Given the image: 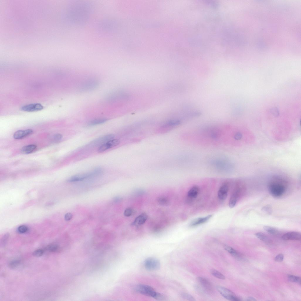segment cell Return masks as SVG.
Instances as JSON below:
<instances>
[{"label":"cell","mask_w":301,"mask_h":301,"mask_svg":"<svg viewBox=\"0 0 301 301\" xmlns=\"http://www.w3.org/2000/svg\"><path fill=\"white\" fill-rule=\"evenodd\" d=\"M73 215L71 213H66L64 216V219L66 221H68L71 220L72 218Z\"/></svg>","instance_id":"37"},{"label":"cell","mask_w":301,"mask_h":301,"mask_svg":"<svg viewBox=\"0 0 301 301\" xmlns=\"http://www.w3.org/2000/svg\"><path fill=\"white\" fill-rule=\"evenodd\" d=\"M108 120L105 118H99L89 121L87 124L88 126H93L104 123Z\"/></svg>","instance_id":"21"},{"label":"cell","mask_w":301,"mask_h":301,"mask_svg":"<svg viewBox=\"0 0 301 301\" xmlns=\"http://www.w3.org/2000/svg\"><path fill=\"white\" fill-rule=\"evenodd\" d=\"M120 143V141L118 139L111 140L99 146L98 151L99 153L103 152L106 150L115 147Z\"/></svg>","instance_id":"10"},{"label":"cell","mask_w":301,"mask_h":301,"mask_svg":"<svg viewBox=\"0 0 301 301\" xmlns=\"http://www.w3.org/2000/svg\"><path fill=\"white\" fill-rule=\"evenodd\" d=\"M255 235L258 238L264 242L269 243L272 241L267 236L262 233H257L255 234Z\"/></svg>","instance_id":"22"},{"label":"cell","mask_w":301,"mask_h":301,"mask_svg":"<svg viewBox=\"0 0 301 301\" xmlns=\"http://www.w3.org/2000/svg\"><path fill=\"white\" fill-rule=\"evenodd\" d=\"M282 180L279 178H274L268 185V189L270 194L273 197L278 198L284 193L285 188L282 183Z\"/></svg>","instance_id":"1"},{"label":"cell","mask_w":301,"mask_h":301,"mask_svg":"<svg viewBox=\"0 0 301 301\" xmlns=\"http://www.w3.org/2000/svg\"><path fill=\"white\" fill-rule=\"evenodd\" d=\"M224 248L225 250L233 256L236 258L240 257L239 253L232 248L228 245H225L224 246Z\"/></svg>","instance_id":"23"},{"label":"cell","mask_w":301,"mask_h":301,"mask_svg":"<svg viewBox=\"0 0 301 301\" xmlns=\"http://www.w3.org/2000/svg\"><path fill=\"white\" fill-rule=\"evenodd\" d=\"M284 256L282 254H279L274 258V260L277 262H281L283 261Z\"/></svg>","instance_id":"36"},{"label":"cell","mask_w":301,"mask_h":301,"mask_svg":"<svg viewBox=\"0 0 301 301\" xmlns=\"http://www.w3.org/2000/svg\"><path fill=\"white\" fill-rule=\"evenodd\" d=\"M261 210L264 213L268 215L271 214L272 212L271 207L269 205L263 206Z\"/></svg>","instance_id":"29"},{"label":"cell","mask_w":301,"mask_h":301,"mask_svg":"<svg viewBox=\"0 0 301 301\" xmlns=\"http://www.w3.org/2000/svg\"><path fill=\"white\" fill-rule=\"evenodd\" d=\"M264 229L269 233L272 235H277L279 233L278 230L275 228L268 226H264Z\"/></svg>","instance_id":"24"},{"label":"cell","mask_w":301,"mask_h":301,"mask_svg":"<svg viewBox=\"0 0 301 301\" xmlns=\"http://www.w3.org/2000/svg\"><path fill=\"white\" fill-rule=\"evenodd\" d=\"M211 273L214 277L221 280H224L225 276L218 271L214 269H212L210 270Z\"/></svg>","instance_id":"26"},{"label":"cell","mask_w":301,"mask_h":301,"mask_svg":"<svg viewBox=\"0 0 301 301\" xmlns=\"http://www.w3.org/2000/svg\"><path fill=\"white\" fill-rule=\"evenodd\" d=\"M246 301H256V300L254 298L252 297H249L246 299Z\"/></svg>","instance_id":"39"},{"label":"cell","mask_w":301,"mask_h":301,"mask_svg":"<svg viewBox=\"0 0 301 301\" xmlns=\"http://www.w3.org/2000/svg\"><path fill=\"white\" fill-rule=\"evenodd\" d=\"M240 192L239 189H237L232 195L229 202L230 208H233L235 205L239 198Z\"/></svg>","instance_id":"17"},{"label":"cell","mask_w":301,"mask_h":301,"mask_svg":"<svg viewBox=\"0 0 301 301\" xmlns=\"http://www.w3.org/2000/svg\"><path fill=\"white\" fill-rule=\"evenodd\" d=\"M199 191V188L197 186L193 187L188 191L187 193L188 197L190 199H193L197 197Z\"/></svg>","instance_id":"19"},{"label":"cell","mask_w":301,"mask_h":301,"mask_svg":"<svg viewBox=\"0 0 301 301\" xmlns=\"http://www.w3.org/2000/svg\"><path fill=\"white\" fill-rule=\"evenodd\" d=\"M220 293L225 298L230 301H239L240 300L237 297L232 291L225 287L220 286L217 287Z\"/></svg>","instance_id":"5"},{"label":"cell","mask_w":301,"mask_h":301,"mask_svg":"<svg viewBox=\"0 0 301 301\" xmlns=\"http://www.w3.org/2000/svg\"><path fill=\"white\" fill-rule=\"evenodd\" d=\"M212 215H210L204 217L196 218L191 222L190 226L194 227L202 224L207 222L212 217Z\"/></svg>","instance_id":"16"},{"label":"cell","mask_w":301,"mask_h":301,"mask_svg":"<svg viewBox=\"0 0 301 301\" xmlns=\"http://www.w3.org/2000/svg\"><path fill=\"white\" fill-rule=\"evenodd\" d=\"M182 297L184 299L191 301L195 300L194 298L190 295L186 293H183L182 294Z\"/></svg>","instance_id":"32"},{"label":"cell","mask_w":301,"mask_h":301,"mask_svg":"<svg viewBox=\"0 0 301 301\" xmlns=\"http://www.w3.org/2000/svg\"><path fill=\"white\" fill-rule=\"evenodd\" d=\"M92 171L88 173L79 174L74 175L68 180V181L70 182L80 181L88 178L93 177V175Z\"/></svg>","instance_id":"11"},{"label":"cell","mask_w":301,"mask_h":301,"mask_svg":"<svg viewBox=\"0 0 301 301\" xmlns=\"http://www.w3.org/2000/svg\"><path fill=\"white\" fill-rule=\"evenodd\" d=\"M133 210L132 208H128L124 211V215L126 216L129 217L133 214Z\"/></svg>","instance_id":"34"},{"label":"cell","mask_w":301,"mask_h":301,"mask_svg":"<svg viewBox=\"0 0 301 301\" xmlns=\"http://www.w3.org/2000/svg\"><path fill=\"white\" fill-rule=\"evenodd\" d=\"M229 190V186L227 183L223 184L220 188L218 193V198L221 200H224L226 198Z\"/></svg>","instance_id":"14"},{"label":"cell","mask_w":301,"mask_h":301,"mask_svg":"<svg viewBox=\"0 0 301 301\" xmlns=\"http://www.w3.org/2000/svg\"><path fill=\"white\" fill-rule=\"evenodd\" d=\"M147 218V215L146 213H142L138 216L132 223L133 225H138L144 223Z\"/></svg>","instance_id":"18"},{"label":"cell","mask_w":301,"mask_h":301,"mask_svg":"<svg viewBox=\"0 0 301 301\" xmlns=\"http://www.w3.org/2000/svg\"><path fill=\"white\" fill-rule=\"evenodd\" d=\"M144 265L145 268L149 270H158L160 265L159 261L157 259L152 257L146 259L144 261Z\"/></svg>","instance_id":"6"},{"label":"cell","mask_w":301,"mask_h":301,"mask_svg":"<svg viewBox=\"0 0 301 301\" xmlns=\"http://www.w3.org/2000/svg\"><path fill=\"white\" fill-rule=\"evenodd\" d=\"M43 106L40 103L31 104L23 106L21 108L22 110L27 112H34L39 111L43 108Z\"/></svg>","instance_id":"13"},{"label":"cell","mask_w":301,"mask_h":301,"mask_svg":"<svg viewBox=\"0 0 301 301\" xmlns=\"http://www.w3.org/2000/svg\"><path fill=\"white\" fill-rule=\"evenodd\" d=\"M284 240H300L301 239V233L296 231L289 232L284 234L281 237Z\"/></svg>","instance_id":"12"},{"label":"cell","mask_w":301,"mask_h":301,"mask_svg":"<svg viewBox=\"0 0 301 301\" xmlns=\"http://www.w3.org/2000/svg\"><path fill=\"white\" fill-rule=\"evenodd\" d=\"M20 263V261L19 260H16L12 261L10 262L8 266L9 267L11 268H14L18 266Z\"/></svg>","instance_id":"31"},{"label":"cell","mask_w":301,"mask_h":301,"mask_svg":"<svg viewBox=\"0 0 301 301\" xmlns=\"http://www.w3.org/2000/svg\"><path fill=\"white\" fill-rule=\"evenodd\" d=\"M115 136L113 134H108L96 139L92 141L89 146L92 147H98L106 142L113 139Z\"/></svg>","instance_id":"7"},{"label":"cell","mask_w":301,"mask_h":301,"mask_svg":"<svg viewBox=\"0 0 301 301\" xmlns=\"http://www.w3.org/2000/svg\"><path fill=\"white\" fill-rule=\"evenodd\" d=\"M37 146L34 144H31L23 147L21 149V152L24 154L30 153L36 148Z\"/></svg>","instance_id":"20"},{"label":"cell","mask_w":301,"mask_h":301,"mask_svg":"<svg viewBox=\"0 0 301 301\" xmlns=\"http://www.w3.org/2000/svg\"><path fill=\"white\" fill-rule=\"evenodd\" d=\"M136 291L138 293L151 297L158 300H163L165 298L164 296L156 292L152 287L146 285L139 284L135 287Z\"/></svg>","instance_id":"2"},{"label":"cell","mask_w":301,"mask_h":301,"mask_svg":"<svg viewBox=\"0 0 301 301\" xmlns=\"http://www.w3.org/2000/svg\"><path fill=\"white\" fill-rule=\"evenodd\" d=\"M287 277L290 281L297 283L300 285L301 284V279L300 277L289 275L287 276Z\"/></svg>","instance_id":"27"},{"label":"cell","mask_w":301,"mask_h":301,"mask_svg":"<svg viewBox=\"0 0 301 301\" xmlns=\"http://www.w3.org/2000/svg\"><path fill=\"white\" fill-rule=\"evenodd\" d=\"M121 199V198L119 197H116L114 199V201L117 202L120 201Z\"/></svg>","instance_id":"40"},{"label":"cell","mask_w":301,"mask_h":301,"mask_svg":"<svg viewBox=\"0 0 301 301\" xmlns=\"http://www.w3.org/2000/svg\"><path fill=\"white\" fill-rule=\"evenodd\" d=\"M18 230L21 233H24L27 231L28 228L25 225H22L19 227Z\"/></svg>","instance_id":"35"},{"label":"cell","mask_w":301,"mask_h":301,"mask_svg":"<svg viewBox=\"0 0 301 301\" xmlns=\"http://www.w3.org/2000/svg\"><path fill=\"white\" fill-rule=\"evenodd\" d=\"M33 131L31 129H27L24 130H19L14 133L13 135L14 138L16 139H22L31 134Z\"/></svg>","instance_id":"15"},{"label":"cell","mask_w":301,"mask_h":301,"mask_svg":"<svg viewBox=\"0 0 301 301\" xmlns=\"http://www.w3.org/2000/svg\"><path fill=\"white\" fill-rule=\"evenodd\" d=\"M197 280L205 292L208 294L213 293V287L209 280L205 278L201 277H198Z\"/></svg>","instance_id":"8"},{"label":"cell","mask_w":301,"mask_h":301,"mask_svg":"<svg viewBox=\"0 0 301 301\" xmlns=\"http://www.w3.org/2000/svg\"><path fill=\"white\" fill-rule=\"evenodd\" d=\"M98 83V80L95 78H88L82 83L80 86L79 89L83 91H91L96 88Z\"/></svg>","instance_id":"4"},{"label":"cell","mask_w":301,"mask_h":301,"mask_svg":"<svg viewBox=\"0 0 301 301\" xmlns=\"http://www.w3.org/2000/svg\"><path fill=\"white\" fill-rule=\"evenodd\" d=\"M62 135L59 133L54 134L51 137V139L53 142H57L60 141L62 138Z\"/></svg>","instance_id":"30"},{"label":"cell","mask_w":301,"mask_h":301,"mask_svg":"<svg viewBox=\"0 0 301 301\" xmlns=\"http://www.w3.org/2000/svg\"><path fill=\"white\" fill-rule=\"evenodd\" d=\"M60 249L59 246L56 244H52L48 245L46 249L51 252H56L58 251Z\"/></svg>","instance_id":"28"},{"label":"cell","mask_w":301,"mask_h":301,"mask_svg":"<svg viewBox=\"0 0 301 301\" xmlns=\"http://www.w3.org/2000/svg\"><path fill=\"white\" fill-rule=\"evenodd\" d=\"M44 252V250L42 249H37L34 252L33 255L36 257H40L43 255Z\"/></svg>","instance_id":"33"},{"label":"cell","mask_w":301,"mask_h":301,"mask_svg":"<svg viewBox=\"0 0 301 301\" xmlns=\"http://www.w3.org/2000/svg\"><path fill=\"white\" fill-rule=\"evenodd\" d=\"M125 94L121 91H112L107 96L106 99L107 101L112 103L125 98Z\"/></svg>","instance_id":"9"},{"label":"cell","mask_w":301,"mask_h":301,"mask_svg":"<svg viewBox=\"0 0 301 301\" xmlns=\"http://www.w3.org/2000/svg\"><path fill=\"white\" fill-rule=\"evenodd\" d=\"M9 234L8 233H6L4 235L2 240V242L3 244L4 243V244L5 243H5H6L8 238L9 236Z\"/></svg>","instance_id":"38"},{"label":"cell","mask_w":301,"mask_h":301,"mask_svg":"<svg viewBox=\"0 0 301 301\" xmlns=\"http://www.w3.org/2000/svg\"><path fill=\"white\" fill-rule=\"evenodd\" d=\"M157 200L159 204L163 206L168 205L169 202L168 199L167 198L163 196L158 197Z\"/></svg>","instance_id":"25"},{"label":"cell","mask_w":301,"mask_h":301,"mask_svg":"<svg viewBox=\"0 0 301 301\" xmlns=\"http://www.w3.org/2000/svg\"><path fill=\"white\" fill-rule=\"evenodd\" d=\"M211 165L217 170L223 172H228L232 169V165L230 162L226 159L221 158L213 160Z\"/></svg>","instance_id":"3"}]
</instances>
